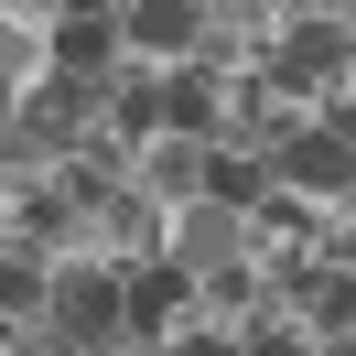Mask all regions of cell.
<instances>
[{
	"instance_id": "obj_9",
	"label": "cell",
	"mask_w": 356,
	"mask_h": 356,
	"mask_svg": "<svg viewBox=\"0 0 356 356\" xmlns=\"http://www.w3.org/2000/svg\"><path fill=\"white\" fill-rule=\"evenodd\" d=\"M152 140H205L216 152V76L205 65H162L152 76Z\"/></svg>"
},
{
	"instance_id": "obj_10",
	"label": "cell",
	"mask_w": 356,
	"mask_h": 356,
	"mask_svg": "<svg viewBox=\"0 0 356 356\" xmlns=\"http://www.w3.org/2000/svg\"><path fill=\"white\" fill-rule=\"evenodd\" d=\"M195 184H205V140H140V152H130V195L162 205V216L195 205Z\"/></svg>"
},
{
	"instance_id": "obj_6",
	"label": "cell",
	"mask_w": 356,
	"mask_h": 356,
	"mask_svg": "<svg viewBox=\"0 0 356 356\" xmlns=\"http://www.w3.org/2000/svg\"><path fill=\"white\" fill-rule=\"evenodd\" d=\"M195 324V281L173 259H119V334L130 346H173Z\"/></svg>"
},
{
	"instance_id": "obj_15",
	"label": "cell",
	"mask_w": 356,
	"mask_h": 356,
	"mask_svg": "<svg viewBox=\"0 0 356 356\" xmlns=\"http://www.w3.org/2000/svg\"><path fill=\"white\" fill-rule=\"evenodd\" d=\"M0 130H11V87H0Z\"/></svg>"
},
{
	"instance_id": "obj_14",
	"label": "cell",
	"mask_w": 356,
	"mask_h": 356,
	"mask_svg": "<svg viewBox=\"0 0 356 356\" xmlns=\"http://www.w3.org/2000/svg\"><path fill=\"white\" fill-rule=\"evenodd\" d=\"M162 356H238V334H227V324H184Z\"/></svg>"
},
{
	"instance_id": "obj_7",
	"label": "cell",
	"mask_w": 356,
	"mask_h": 356,
	"mask_svg": "<svg viewBox=\"0 0 356 356\" xmlns=\"http://www.w3.org/2000/svg\"><path fill=\"white\" fill-rule=\"evenodd\" d=\"M11 130H22L44 162L87 152V140H97V87H76V76H33V87L11 97Z\"/></svg>"
},
{
	"instance_id": "obj_3",
	"label": "cell",
	"mask_w": 356,
	"mask_h": 356,
	"mask_svg": "<svg viewBox=\"0 0 356 356\" xmlns=\"http://www.w3.org/2000/svg\"><path fill=\"white\" fill-rule=\"evenodd\" d=\"M44 76L108 87L119 76V0H44Z\"/></svg>"
},
{
	"instance_id": "obj_8",
	"label": "cell",
	"mask_w": 356,
	"mask_h": 356,
	"mask_svg": "<svg viewBox=\"0 0 356 356\" xmlns=\"http://www.w3.org/2000/svg\"><path fill=\"white\" fill-rule=\"evenodd\" d=\"M205 0H119V65H195Z\"/></svg>"
},
{
	"instance_id": "obj_12",
	"label": "cell",
	"mask_w": 356,
	"mask_h": 356,
	"mask_svg": "<svg viewBox=\"0 0 356 356\" xmlns=\"http://www.w3.org/2000/svg\"><path fill=\"white\" fill-rule=\"evenodd\" d=\"M205 205H227V216H248V205L270 195V162L259 152H205V184H195Z\"/></svg>"
},
{
	"instance_id": "obj_13",
	"label": "cell",
	"mask_w": 356,
	"mask_h": 356,
	"mask_svg": "<svg viewBox=\"0 0 356 356\" xmlns=\"http://www.w3.org/2000/svg\"><path fill=\"white\" fill-rule=\"evenodd\" d=\"M44 281H54V270L33 259V248L0 238V324H33V313H44Z\"/></svg>"
},
{
	"instance_id": "obj_4",
	"label": "cell",
	"mask_w": 356,
	"mask_h": 356,
	"mask_svg": "<svg viewBox=\"0 0 356 356\" xmlns=\"http://www.w3.org/2000/svg\"><path fill=\"white\" fill-rule=\"evenodd\" d=\"M152 259H173L184 281H216V270H248L259 259V238H248V216H227V205H173V216H162V248Z\"/></svg>"
},
{
	"instance_id": "obj_11",
	"label": "cell",
	"mask_w": 356,
	"mask_h": 356,
	"mask_svg": "<svg viewBox=\"0 0 356 356\" xmlns=\"http://www.w3.org/2000/svg\"><path fill=\"white\" fill-rule=\"evenodd\" d=\"M227 334H238V356H324V346H334V334H313L302 313H281V302H259V313H238V324H227Z\"/></svg>"
},
{
	"instance_id": "obj_1",
	"label": "cell",
	"mask_w": 356,
	"mask_h": 356,
	"mask_svg": "<svg viewBox=\"0 0 356 356\" xmlns=\"http://www.w3.org/2000/svg\"><path fill=\"white\" fill-rule=\"evenodd\" d=\"M259 87L281 97V108H313V97L356 87V11H346V0H291L281 33H270Z\"/></svg>"
},
{
	"instance_id": "obj_2",
	"label": "cell",
	"mask_w": 356,
	"mask_h": 356,
	"mask_svg": "<svg viewBox=\"0 0 356 356\" xmlns=\"http://www.w3.org/2000/svg\"><path fill=\"white\" fill-rule=\"evenodd\" d=\"M44 324L65 334L76 356L119 346V259H108V248H76V259H54V281H44Z\"/></svg>"
},
{
	"instance_id": "obj_5",
	"label": "cell",
	"mask_w": 356,
	"mask_h": 356,
	"mask_svg": "<svg viewBox=\"0 0 356 356\" xmlns=\"http://www.w3.org/2000/svg\"><path fill=\"white\" fill-rule=\"evenodd\" d=\"M270 195H291V205H356V140H334V130H291L281 152H270Z\"/></svg>"
}]
</instances>
